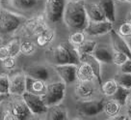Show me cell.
Returning a JSON list of instances; mask_svg holds the SVG:
<instances>
[{
	"label": "cell",
	"mask_w": 131,
	"mask_h": 120,
	"mask_svg": "<svg viewBox=\"0 0 131 120\" xmlns=\"http://www.w3.org/2000/svg\"><path fill=\"white\" fill-rule=\"evenodd\" d=\"M48 28L45 15H38L25 21L20 28V32L24 37H38Z\"/></svg>",
	"instance_id": "obj_5"
},
{
	"label": "cell",
	"mask_w": 131,
	"mask_h": 120,
	"mask_svg": "<svg viewBox=\"0 0 131 120\" xmlns=\"http://www.w3.org/2000/svg\"><path fill=\"white\" fill-rule=\"evenodd\" d=\"M84 62L89 64L91 66V68L94 71V74L95 76V79L96 81L99 85H101L103 83L102 81V70H101V63L99 62L98 60H96L94 57V55H86V56H83L80 57V63Z\"/></svg>",
	"instance_id": "obj_19"
},
{
	"label": "cell",
	"mask_w": 131,
	"mask_h": 120,
	"mask_svg": "<svg viewBox=\"0 0 131 120\" xmlns=\"http://www.w3.org/2000/svg\"><path fill=\"white\" fill-rule=\"evenodd\" d=\"M114 79L117 81L119 86L131 90V74H123L119 72L115 76Z\"/></svg>",
	"instance_id": "obj_29"
},
{
	"label": "cell",
	"mask_w": 131,
	"mask_h": 120,
	"mask_svg": "<svg viewBox=\"0 0 131 120\" xmlns=\"http://www.w3.org/2000/svg\"><path fill=\"white\" fill-rule=\"evenodd\" d=\"M77 79L78 81H95V76L94 71L89 64L81 62L77 67Z\"/></svg>",
	"instance_id": "obj_20"
},
{
	"label": "cell",
	"mask_w": 131,
	"mask_h": 120,
	"mask_svg": "<svg viewBox=\"0 0 131 120\" xmlns=\"http://www.w3.org/2000/svg\"><path fill=\"white\" fill-rule=\"evenodd\" d=\"M129 58L127 57L125 54L122 53L119 51L113 50V64H115L116 66L121 67L123 66L124 63L126 62Z\"/></svg>",
	"instance_id": "obj_35"
},
{
	"label": "cell",
	"mask_w": 131,
	"mask_h": 120,
	"mask_svg": "<svg viewBox=\"0 0 131 120\" xmlns=\"http://www.w3.org/2000/svg\"><path fill=\"white\" fill-rule=\"evenodd\" d=\"M77 65L66 64V65H54L53 69L60 77L63 82L67 84H73L77 82Z\"/></svg>",
	"instance_id": "obj_9"
},
{
	"label": "cell",
	"mask_w": 131,
	"mask_h": 120,
	"mask_svg": "<svg viewBox=\"0 0 131 120\" xmlns=\"http://www.w3.org/2000/svg\"><path fill=\"white\" fill-rule=\"evenodd\" d=\"M130 94H131V90H128V89H125V88H123V87L119 86L118 90L116 92V94H115L112 98L114 100H116V101L123 107V106H125V105H126L127 99H128V97H129Z\"/></svg>",
	"instance_id": "obj_28"
},
{
	"label": "cell",
	"mask_w": 131,
	"mask_h": 120,
	"mask_svg": "<svg viewBox=\"0 0 131 120\" xmlns=\"http://www.w3.org/2000/svg\"><path fill=\"white\" fill-rule=\"evenodd\" d=\"M24 74L32 79L42 80L46 82L50 79V70L47 66L42 64L29 65L24 69Z\"/></svg>",
	"instance_id": "obj_12"
},
{
	"label": "cell",
	"mask_w": 131,
	"mask_h": 120,
	"mask_svg": "<svg viewBox=\"0 0 131 120\" xmlns=\"http://www.w3.org/2000/svg\"><path fill=\"white\" fill-rule=\"evenodd\" d=\"M126 118V116L124 115H117V116H114V117H110L109 119L107 120H124Z\"/></svg>",
	"instance_id": "obj_41"
},
{
	"label": "cell",
	"mask_w": 131,
	"mask_h": 120,
	"mask_svg": "<svg viewBox=\"0 0 131 120\" xmlns=\"http://www.w3.org/2000/svg\"><path fill=\"white\" fill-rule=\"evenodd\" d=\"M46 82L42 80L32 79L26 76V92L35 95L43 96L46 92Z\"/></svg>",
	"instance_id": "obj_18"
},
{
	"label": "cell",
	"mask_w": 131,
	"mask_h": 120,
	"mask_svg": "<svg viewBox=\"0 0 131 120\" xmlns=\"http://www.w3.org/2000/svg\"><path fill=\"white\" fill-rule=\"evenodd\" d=\"M73 120H79V119H73Z\"/></svg>",
	"instance_id": "obj_50"
},
{
	"label": "cell",
	"mask_w": 131,
	"mask_h": 120,
	"mask_svg": "<svg viewBox=\"0 0 131 120\" xmlns=\"http://www.w3.org/2000/svg\"><path fill=\"white\" fill-rule=\"evenodd\" d=\"M11 110L17 118V120H31L33 115V113L22 98L13 101L11 103Z\"/></svg>",
	"instance_id": "obj_15"
},
{
	"label": "cell",
	"mask_w": 131,
	"mask_h": 120,
	"mask_svg": "<svg viewBox=\"0 0 131 120\" xmlns=\"http://www.w3.org/2000/svg\"><path fill=\"white\" fill-rule=\"evenodd\" d=\"M128 117H129V118H130V119H131V112H130V113H129V115H128Z\"/></svg>",
	"instance_id": "obj_48"
},
{
	"label": "cell",
	"mask_w": 131,
	"mask_h": 120,
	"mask_svg": "<svg viewBox=\"0 0 131 120\" xmlns=\"http://www.w3.org/2000/svg\"><path fill=\"white\" fill-rule=\"evenodd\" d=\"M119 88V85L114 79H108L100 85V90L104 96L106 97H113Z\"/></svg>",
	"instance_id": "obj_27"
},
{
	"label": "cell",
	"mask_w": 131,
	"mask_h": 120,
	"mask_svg": "<svg viewBox=\"0 0 131 120\" xmlns=\"http://www.w3.org/2000/svg\"><path fill=\"white\" fill-rule=\"evenodd\" d=\"M124 120H131L130 118H129V117H128V116H126V118H125V119Z\"/></svg>",
	"instance_id": "obj_47"
},
{
	"label": "cell",
	"mask_w": 131,
	"mask_h": 120,
	"mask_svg": "<svg viewBox=\"0 0 131 120\" xmlns=\"http://www.w3.org/2000/svg\"><path fill=\"white\" fill-rule=\"evenodd\" d=\"M0 96H1V94H0Z\"/></svg>",
	"instance_id": "obj_51"
},
{
	"label": "cell",
	"mask_w": 131,
	"mask_h": 120,
	"mask_svg": "<svg viewBox=\"0 0 131 120\" xmlns=\"http://www.w3.org/2000/svg\"><path fill=\"white\" fill-rule=\"evenodd\" d=\"M85 9H86V13L88 17H89V21L92 22H100V21H107L102 9L97 2L85 3Z\"/></svg>",
	"instance_id": "obj_16"
},
{
	"label": "cell",
	"mask_w": 131,
	"mask_h": 120,
	"mask_svg": "<svg viewBox=\"0 0 131 120\" xmlns=\"http://www.w3.org/2000/svg\"><path fill=\"white\" fill-rule=\"evenodd\" d=\"M96 87L94 81H77L74 87V94L82 101L91 100V98L95 94Z\"/></svg>",
	"instance_id": "obj_14"
},
{
	"label": "cell",
	"mask_w": 131,
	"mask_h": 120,
	"mask_svg": "<svg viewBox=\"0 0 131 120\" xmlns=\"http://www.w3.org/2000/svg\"><path fill=\"white\" fill-rule=\"evenodd\" d=\"M64 22L73 31H85L89 24L85 2H68L64 14Z\"/></svg>",
	"instance_id": "obj_1"
},
{
	"label": "cell",
	"mask_w": 131,
	"mask_h": 120,
	"mask_svg": "<svg viewBox=\"0 0 131 120\" xmlns=\"http://www.w3.org/2000/svg\"><path fill=\"white\" fill-rule=\"evenodd\" d=\"M10 90V77L8 75H0V94L1 95H9Z\"/></svg>",
	"instance_id": "obj_34"
},
{
	"label": "cell",
	"mask_w": 131,
	"mask_h": 120,
	"mask_svg": "<svg viewBox=\"0 0 131 120\" xmlns=\"http://www.w3.org/2000/svg\"><path fill=\"white\" fill-rule=\"evenodd\" d=\"M68 0H47L45 6V17L51 23H60L64 21L66 6Z\"/></svg>",
	"instance_id": "obj_6"
},
{
	"label": "cell",
	"mask_w": 131,
	"mask_h": 120,
	"mask_svg": "<svg viewBox=\"0 0 131 120\" xmlns=\"http://www.w3.org/2000/svg\"><path fill=\"white\" fill-rule=\"evenodd\" d=\"M119 36L126 39H131V21H124L121 22L116 30Z\"/></svg>",
	"instance_id": "obj_33"
},
{
	"label": "cell",
	"mask_w": 131,
	"mask_h": 120,
	"mask_svg": "<svg viewBox=\"0 0 131 120\" xmlns=\"http://www.w3.org/2000/svg\"><path fill=\"white\" fill-rule=\"evenodd\" d=\"M54 38H55V31L53 29L48 28L43 33H41V35L36 37V45L40 48H45L48 46L50 43L53 42Z\"/></svg>",
	"instance_id": "obj_26"
},
{
	"label": "cell",
	"mask_w": 131,
	"mask_h": 120,
	"mask_svg": "<svg viewBox=\"0 0 131 120\" xmlns=\"http://www.w3.org/2000/svg\"><path fill=\"white\" fill-rule=\"evenodd\" d=\"M46 114V120H69L68 109L63 105L48 108Z\"/></svg>",
	"instance_id": "obj_22"
},
{
	"label": "cell",
	"mask_w": 131,
	"mask_h": 120,
	"mask_svg": "<svg viewBox=\"0 0 131 120\" xmlns=\"http://www.w3.org/2000/svg\"><path fill=\"white\" fill-rule=\"evenodd\" d=\"M51 60L54 65H66L73 64L79 65L80 58L76 50V48L72 46L70 42H63L50 50Z\"/></svg>",
	"instance_id": "obj_2"
},
{
	"label": "cell",
	"mask_w": 131,
	"mask_h": 120,
	"mask_svg": "<svg viewBox=\"0 0 131 120\" xmlns=\"http://www.w3.org/2000/svg\"><path fill=\"white\" fill-rule=\"evenodd\" d=\"M20 44L21 41L19 39H17V38H14L10 42H8V44L6 45V47L8 49L11 57L16 58L18 54L20 53Z\"/></svg>",
	"instance_id": "obj_30"
},
{
	"label": "cell",
	"mask_w": 131,
	"mask_h": 120,
	"mask_svg": "<svg viewBox=\"0 0 131 120\" xmlns=\"http://www.w3.org/2000/svg\"><path fill=\"white\" fill-rule=\"evenodd\" d=\"M26 92V75L16 73L10 77V90L9 95L21 97Z\"/></svg>",
	"instance_id": "obj_10"
},
{
	"label": "cell",
	"mask_w": 131,
	"mask_h": 120,
	"mask_svg": "<svg viewBox=\"0 0 131 120\" xmlns=\"http://www.w3.org/2000/svg\"><path fill=\"white\" fill-rule=\"evenodd\" d=\"M113 29H114V23L108 21H100V22L90 21L84 32L90 37H99L106 34H110Z\"/></svg>",
	"instance_id": "obj_11"
},
{
	"label": "cell",
	"mask_w": 131,
	"mask_h": 120,
	"mask_svg": "<svg viewBox=\"0 0 131 120\" xmlns=\"http://www.w3.org/2000/svg\"><path fill=\"white\" fill-rule=\"evenodd\" d=\"M16 58L15 57H8L5 59L4 61H2V66L4 67L6 70H13L16 67Z\"/></svg>",
	"instance_id": "obj_36"
},
{
	"label": "cell",
	"mask_w": 131,
	"mask_h": 120,
	"mask_svg": "<svg viewBox=\"0 0 131 120\" xmlns=\"http://www.w3.org/2000/svg\"><path fill=\"white\" fill-rule=\"evenodd\" d=\"M104 100H85L79 101L76 104V110L79 114L87 117H92L101 113L104 107Z\"/></svg>",
	"instance_id": "obj_7"
},
{
	"label": "cell",
	"mask_w": 131,
	"mask_h": 120,
	"mask_svg": "<svg viewBox=\"0 0 131 120\" xmlns=\"http://www.w3.org/2000/svg\"><path fill=\"white\" fill-rule=\"evenodd\" d=\"M93 55L101 64H113V49L107 45L97 44Z\"/></svg>",
	"instance_id": "obj_17"
},
{
	"label": "cell",
	"mask_w": 131,
	"mask_h": 120,
	"mask_svg": "<svg viewBox=\"0 0 131 120\" xmlns=\"http://www.w3.org/2000/svg\"><path fill=\"white\" fill-rule=\"evenodd\" d=\"M2 43H3V39L1 37V35H0V47L2 46Z\"/></svg>",
	"instance_id": "obj_46"
},
{
	"label": "cell",
	"mask_w": 131,
	"mask_h": 120,
	"mask_svg": "<svg viewBox=\"0 0 131 120\" xmlns=\"http://www.w3.org/2000/svg\"><path fill=\"white\" fill-rule=\"evenodd\" d=\"M126 108H127V110H128V113H130L131 112V94L129 95L128 97V99H127V102H126Z\"/></svg>",
	"instance_id": "obj_40"
},
{
	"label": "cell",
	"mask_w": 131,
	"mask_h": 120,
	"mask_svg": "<svg viewBox=\"0 0 131 120\" xmlns=\"http://www.w3.org/2000/svg\"><path fill=\"white\" fill-rule=\"evenodd\" d=\"M110 38L112 42V49L125 54L129 60H131V46L127 43L126 40L119 36L116 29H113L110 32Z\"/></svg>",
	"instance_id": "obj_13"
},
{
	"label": "cell",
	"mask_w": 131,
	"mask_h": 120,
	"mask_svg": "<svg viewBox=\"0 0 131 120\" xmlns=\"http://www.w3.org/2000/svg\"><path fill=\"white\" fill-rule=\"evenodd\" d=\"M36 50H37V45L34 42L30 41V40L21 41L20 53H22L23 55H26V56L32 55L33 53H35Z\"/></svg>",
	"instance_id": "obj_32"
},
{
	"label": "cell",
	"mask_w": 131,
	"mask_h": 120,
	"mask_svg": "<svg viewBox=\"0 0 131 120\" xmlns=\"http://www.w3.org/2000/svg\"><path fill=\"white\" fill-rule=\"evenodd\" d=\"M8 57H10V53H9V50L7 49L6 45H2L0 47V61H4L5 59H7Z\"/></svg>",
	"instance_id": "obj_38"
},
{
	"label": "cell",
	"mask_w": 131,
	"mask_h": 120,
	"mask_svg": "<svg viewBox=\"0 0 131 120\" xmlns=\"http://www.w3.org/2000/svg\"><path fill=\"white\" fill-rule=\"evenodd\" d=\"M39 3L40 0H10V4L13 8L23 12H27L36 8Z\"/></svg>",
	"instance_id": "obj_23"
},
{
	"label": "cell",
	"mask_w": 131,
	"mask_h": 120,
	"mask_svg": "<svg viewBox=\"0 0 131 120\" xmlns=\"http://www.w3.org/2000/svg\"><path fill=\"white\" fill-rule=\"evenodd\" d=\"M121 108H122V106L116 100L112 98V99H109L104 102L103 112L109 117H114V116L119 115Z\"/></svg>",
	"instance_id": "obj_24"
},
{
	"label": "cell",
	"mask_w": 131,
	"mask_h": 120,
	"mask_svg": "<svg viewBox=\"0 0 131 120\" xmlns=\"http://www.w3.org/2000/svg\"><path fill=\"white\" fill-rule=\"evenodd\" d=\"M27 19L23 15L0 8V35L13 34L23 26Z\"/></svg>",
	"instance_id": "obj_3"
},
{
	"label": "cell",
	"mask_w": 131,
	"mask_h": 120,
	"mask_svg": "<svg viewBox=\"0 0 131 120\" xmlns=\"http://www.w3.org/2000/svg\"><path fill=\"white\" fill-rule=\"evenodd\" d=\"M126 21H131V8H130V10L128 11V13H127V15H126Z\"/></svg>",
	"instance_id": "obj_42"
},
{
	"label": "cell",
	"mask_w": 131,
	"mask_h": 120,
	"mask_svg": "<svg viewBox=\"0 0 131 120\" xmlns=\"http://www.w3.org/2000/svg\"><path fill=\"white\" fill-rule=\"evenodd\" d=\"M86 34L84 31H73L72 33L70 35V38H69V42L70 44L74 46L75 48L78 46L82 45L84 42L86 41Z\"/></svg>",
	"instance_id": "obj_31"
},
{
	"label": "cell",
	"mask_w": 131,
	"mask_h": 120,
	"mask_svg": "<svg viewBox=\"0 0 131 120\" xmlns=\"http://www.w3.org/2000/svg\"><path fill=\"white\" fill-rule=\"evenodd\" d=\"M66 85L63 81H54L47 83L46 92L42 96V100L47 108L61 105L66 96Z\"/></svg>",
	"instance_id": "obj_4"
},
{
	"label": "cell",
	"mask_w": 131,
	"mask_h": 120,
	"mask_svg": "<svg viewBox=\"0 0 131 120\" xmlns=\"http://www.w3.org/2000/svg\"><path fill=\"white\" fill-rule=\"evenodd\" d=\"M3 120H17V118L13 113L11 108H8V109H5L3 113Z\"/></svg>",
	"instance_id": "obj_39"
},
{
	"label": "cell",
	"mask_w": 131,
	"mask_h": 120,
	"mask_svg": "<svg viewBox=\"0 0 131 120\" xmlns=\"http://www.w3.org/2000/svg\"><path fill=\"white\" fill-rule=\"evenodd\" d=\"M119 2H126V3H131V0H118Z\"/></svg>",
	"instance_id": "obj_45"
},
{
	"label": "cell",
	"mask_w": 131,
	"mask_h": 120,
	"mask_svg": "<svg viewBox=\"0 0 131 120\" xmlns=\"http://www.w3.org/2000/svg\"><path fill=\"white\" fill-rule=\"evenodd\" d=\"M97 3L102 9L107 21L112 23H115V21H116V2H115V0H97Z\"/></svg>",
	"instance_id": "obj_21"
},
{
	"label": "cell",
	"mask_w": 131,
	"mask_h": 120,
	"mask_svg": "<svg viewBox=\"0 0 131 120\" xmlns=\"http://www.w3.org/2000/svg\"><path fill=\"white\" fill-rule=\"evenodd\" d=\"M68 2H75V3H78V2H84V0H68Z\"/></svg>",
	"instance_id": "obj_44"
},
{
	"label": "cell",
	"mask_w": 131,
	"mask_h": 120,
	"mask_svg": "<svg viewBox=\"0 0 131 120\" xmlns=\"http://www.w3.org/2000/svg\"><path fill=\"white\" fill-rule=\"evenodd\" d=\"M96 46H97V43L94 40H86L82 45L76 47V50L78 52L79 58L86 56V55H92L94 53Z\"/></svg>",
	"instance_id": "obj_25"
},
{
	"label": "cell",
	"mask_w": 131,
	"mask_h": 120,
	"mask_svg": "<svg viewBox=\"0 0 131 120\" xmlns=\"http://www.w3.org/2000/svg\"><path fill=\"white\" fill-rule=\"evenodd\" d=\"M6 97H7V95H1L0 96V104L4 102V100L6 99Z\"/></svg>",
	"instance_id": "obj_43"
},
{
	"label": "cell",
	"mask_w": 131,
	"mask_h": 120,
	"mask_svg": "<svg viewBox=\"0 0 131 120\" xmlns=\"http://www.w3.org/2000/svg\"><path fill=\"white\" fill-rule=\"evenodd\" d=\"M35 120H41V119H35Z\"/></svg>",
	"instance_id": "obj_49"
},
{
	"label": "cell",
	"mask_w": 131,
	"mask_h": 120,
	"mask_svg": "<svg viewBox=\"0 0 131 120\" xmlns=\"http://www.w3.org/2000/svg\"><path fill=\"white\" fill-rule=\"evenodd\" d=\"M119 72L123 74H131V60L128 59L123 66L119 67Z\"/></svg>",
	"instance_id": "obj_37"
},
{
	"label": "cell",
	"mask_w": 131,
	"mask_h": 120,
	"mask_svg": "<svg viewBox=\"0 0 131 120\" xmlns=\"http://www.w3.org/2000/svg\"><path fill=\"white\" fill-rule=\"evenodd\" d=\"M21 98L27 105V107L33 114L41 115V114L47 113L48 112V108L45 106V102L42 100V96L35 95V94L25 92L24 94L21 96Z\"/></svg>",
	"instance_id": "obj_8"
}]
</instances>
